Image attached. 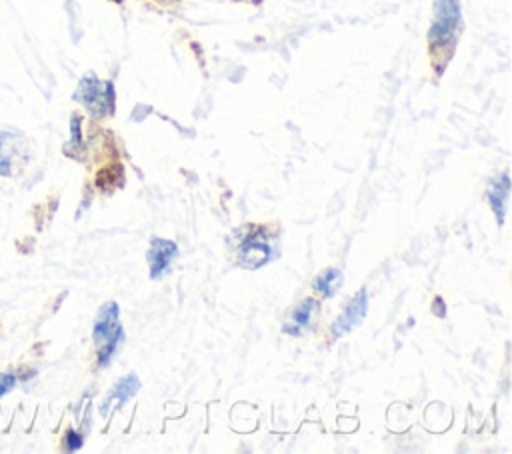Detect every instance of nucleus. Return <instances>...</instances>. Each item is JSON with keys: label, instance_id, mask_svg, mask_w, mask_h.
<instances>
[{"label": "nucleus", "instance_id": "obj_1", "mask_svg": "<svg viewBox=\"0 0 512 454\" xmlns=\"http://www.w3.org/2000/svg\"><path fill=\"white\" fill-rule=\"evenodd\" d=\"M236 234L240 236H234V252L240 266L256 270L272 262V258L276 256V240L266 226L246 224L236 230Z\"/></svg>", "mask_w": 512, "mask_h": 454}, {"label": "nucleus", "instance_id": "obj_2", "mask_svg": "<svg viewBox=\"0 0 512 454\" xmlns=\"http://www.w3.org/2000/svg\"><path fill=\"white\" fill-rule=\"evenodd\" d=\"M462 28V14L458 0H436L434 2V20L430 24L428 42L430 50L444 52L454 46Z\"/></svg>", "mask_w": 512, "mask_h": 454}, {"label": "nucleus", "instance_id": "obj_3", "mask_svg": "<svg viewBox=\"0 0 512 454\" xmlns=\"http://www.w3.org/2000/svg\"><path fill=\"white\" fill-rule=\"evenodd\" d=\"M74 98L92 114L104 116L114 110V86L112 82H100L96 76H84L78 84Z\"/></svg>", "mask_w": 512, "mask_h": 454}, {"label": "nucleus", "instance_id": "obj_4", "mask_svg": "<svg viewBox=\"0 0 512 454\" xmlns=\"http://www.w3.org/2000/svg\"><path fill=\"white\" fill-rule=\"evenodd\" d=\"M26 138L18 132L0 130V176H16L26 166Z\"/></svg>", "mask_w": 512, "mask_h": 454}, {"label": "nucleus", "instance_id": "obj_5", "mask_svg": "<svg viewBox=\"0 0 512 454\" xmlns=\"http://www.w3.org/2000/svg\"><path fill=\"white\" fill-rule=\"evenodd\" d=\"M176 256H178L176 242L160 238V236H152L148 252H146V260L150 266V278L162 280L170 272V266Z\"/></svg>", "mask_w": 512, "mask_h": 454}, {"label": "nucleus", "instance_id": "obj_6", "mask_svg": "<svg viewBox=\"0 0 512 454\" xmlns=\"http://www.w3.org/2000/svg\"><path fill=\"white\" fill-rule=\"evenodd\" d=\"M366 310H368V294L366 290L362 288L350 302L348 306L342 310V314L332 322L330 326V332L334 338H340L344 334H348L352 328H356L364 316H366Z\"/></svg>", "mask_w": 512, "mask_h": 454}, {"label": "nucleus", "instance_id": "obj_7", "mask_svg": "<svg viewBox=\"0 0 512 454\" xmlns=\"http://www.w3.org/2000/svg\"><path fill=\"white\" fill-rule=\"evenodd\" d=\"M320 310V304L314 300V298H302L294 308L292 312L288 314V320L284 324V334H290V336H302L310 324L314 322L316 314Z\"/></svg>", "mask_w": 512, "mask_h": 454}, {"label": "nucleus", "instance_id": "obj_8", "mask_svg": "<svg viewBox=\"0 0 512 454\" xmlns=\"http://www.w3.org/2000/svg\"><path fill=\"white\" fill-rule=\"evenodd\" d=\"M120 328L122 326H120V320H118V304L110 300L98 310V316L94 320V326H92L94 344L98 348L104 346Z\"/></svg>", "mask_w": 512, "mask_h": 454}, {"label": "nucleus", "instance_id": "obj_9", "mask_svg": "<svg viewBox=\"0 0 512 454\" xmlns=\"http://www.w3.org/2000/svg\"><path fill=\"white\" fill-rule=\"evenodd\" d=\"M486 196L490 200V206H492V212H494L498 224L502 226L504 218H506V210H508V196H510L508 172H502L498 178H494V182L488 186Z\"/></svg>", "mask_w": 512, "mask_h": 454}, {"label": "nucleus", "instance_id": "obj_10", "mask_svg": "<svg viewBox=\"0 0 512 454\" xmlns=\"http://www.w3.org/2000/svg\"><path fill=\"white\" fill-rule=\"evenodd\" d=\"M138 390H140V380H138L136 374H128V376L120 378V380L114 384V388L108 392V396H106V400H104V404H102V414H106L110 402L124 404V402H128L130 398H134Z\"/></svg>", "mask_w": 512, "mask_h": 454}, {"label": "nucleus", "instance_id": "obj_11", "mask_svg": "<svg viewBox=\"0 0 512 454\" xmlns=\"http://www.w3.org/2000/svg\"><path fill=\"white\" fill-rule=\"evenodd\" d=\"M342 284V272L338 268H326L322 270L314 280V290L320 292L324 298H332Z\"/></svg>", "mask_w": 512, "mask_h": 454}, {"label": "nucleus", "instance_id": "obj_12", "mask_svg": "<svg viewBox=\"0 0 512 454\" xmlns=\"http://www.w3.org/2000/svg\"><path fill=\"white\" fill-rule=\"evenodd\" d=\"M16 384V374L14 372H6L0 376V396H4L6 392H10Z\"/></svg>", "mask_w": 512, "mask_h": 454}, {"label": "nucleus", "instance_id": "obj_13", "mask_svg": "<svg viewBox=\"0 0 512 454\" xmlns=\"http://www.w3.org/2000/svg\"><path fill=\"white\" fill-rule=\"evenodd\" d=\"M68 450H76V448H80L82 446V438L76 434V432H68Z\"/></svg>", "mask_w": 512, "mask_h": 454}]
</instances>
